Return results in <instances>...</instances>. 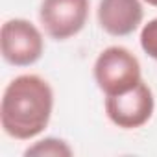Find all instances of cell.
<instances>
[{"mask_svg": "<svg viewBox=\"0 0 157 157\" xmlns=\"http://www.w3.org/2000/svg\"><path fill=\"white\" fill-rule=\"evenodd\" d=\"M54 111V91L37 74H22L8 83L0 104L4 131L17 140H30L44 131Z\"/></svg>", "mask_w": 157, "mask_h": 157, "instance_id": "1", "label": "cell"}, {"mask_svg": "<svg viewBox=\"0 0 157 157\" xmlns=\"http://www.w3.org/2000/svg\"><path fill=\"white\" fill-rule=\"evenodd\" d=\"M140 80V63L124 46H109L94 61V82L105 96L126 93Z\"/></svg>", "mask_w": 157, "mask_h": 157, "instance_id": "2", "label": "cell"}, {"mask_svg": "<svg viewBox=\"0 0 157 157\" xmlns=\"http://www.w3.org/2000/svg\"><path fill=\"white\" fill-rule=\"evenodd\" d=\"M2 57L13 67H30L37 63L44 50V41L35 24L26 19H10L0 30Z\"/></svg>", "mask_w": 157, "mask_h": 157, "instance_id": "3", "label": "cell"}, {"mask_svg": "<svg viewBox=\"0 0 157 157\" xmlns=\"http://www.w3.org/2000/svg\"><path fill=\"white\" fill-rule=\"evenodd\" d=\"M153 109V93L142 80L133 89L105 98V113L109 120L122 129H137L144 126L151 118Z\"/></svg>", "mask_w": 157, "mask_h": 157, "instance_id": "4", "label": "cell"}, {"mask_svg": "<svg viewBox=\"0 0 157 157\" xmlns=\"http://www.w3.org/2000/svg\"><path fill=\"white\" fill-rule=\"evenodd\" d=\"M89 19V0H43L39 21L56 41H67L80 33Z\"/></svg>", "mask_w": 157, "mask_h": 157, "instance_id": "5", "label": "cell"}, {"mask_svg": "<svg viewBox=\"0 0 157 157\" xmlns=\"http://www.w3.org/2000/svg\"><path fill=\"white\" fill-rule=\"evenodd\" d=\"M96 17L104 32L115 37H124L139 28L144 10L140 0H100Z\"/></svg>", "mask_w": 157, "mask_h": 157, "instance_id": "6", "label": "cell"}, {"mask_svg": "<svg viewBox=\"0 0 157 157\" xmlns=\"http://www.w3.org/2000/svg\"><path fill=\"white\" fill-rule=\"evenodd\" d=\"M24 155H39V157H70L72 155V148L63 140V139H56V137H46L39 142H35L33 146H30Z\"/></svg>", "mask_w": 157, "mask_h": 157, "instance_id": "7", "label": "cell"}, {"mask_svg": "<svg viewBox=\"0 0 157 157\" xmlns=\"http://www.w3.org/2000/svg\"><path fill=\"white\" fill-rule=\"evenodd\" d=\"M140 46L151 59L157 61V19H151L148 24H144L140 32Z\"/></svg>", "mask_w": 157, "mask_h": 157, "instance_id": "8", "label": "cell"}, {"mask_svg": "<svg viewBox=\"0 0 157 157\" xmlns=\"http://www.w3.org/2000/svg\"><path fill=\"white\" fill-rule=\"evenodd\" d=\"M144 2H148L150 6H155L157 8V0H144Z\"/></svg>", "mask_w": 157, "mask_h": 157, "instance_id": "9", "label": "cell"}]
</instances>
